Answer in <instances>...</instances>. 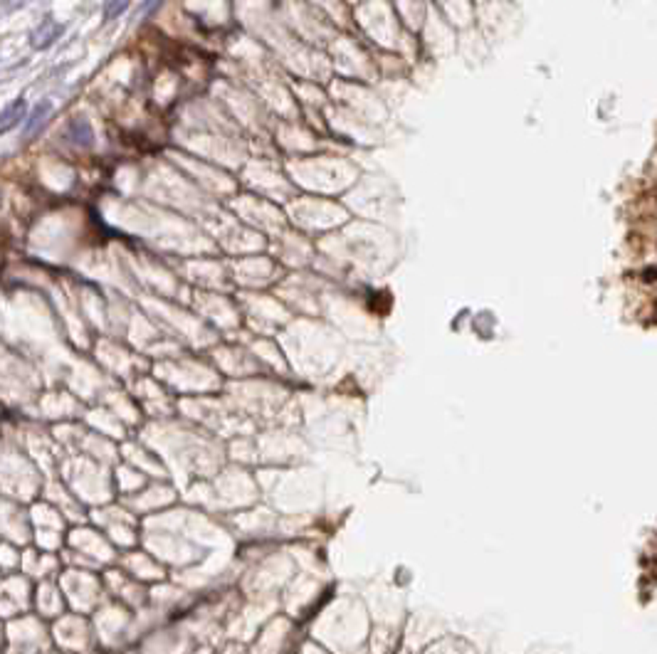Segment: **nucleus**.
I'll list each match as a JSON object with an SVG mask.
<instances>
[{
	"mask_svg": "<svg viewBox=\"0 0 657 654\" xmlns=\"http://www.w3.org/2000/svg\"><path fill=\"white\" fill-rule=\"evenodd\" d=\"M128 6H131V0H107V6H104V13H102L104 22H112V20H117V18H121Z\"/></svg>",
	"mask_w": 657,
	"mask_h": 654,
	"instance_id": "5",
	"label": "nucleus"
},
{
	"mask_svg": "<svg viewBox=\"0 0 657 654\" xmlns=\"http://www.w3.org/2000/svg\"><path fill=\"white\" fill-rule=\"evenodd\" d=\"M67 138L79 146V149H89L94 143V128L92 124L87 121L84 116H74L72 121L67 124Z\"/></svg>",
	"mask_w": 657,
	"mask_h": 654,
	"instance_id": "2",
	"label": "nucleus"
},
{
	"mask_svg": "<svg viewBox=\"0 0 657 654\" xmlns=\"http://www.w3.org/2000/svg\"><path fill=\"white\" fill-rule=\"evenodd\" d=\"M161 3H164V0H146L144 6H141L139 15H141V18H149V15H151V11H156V8H159Z\"/></svg>",
	"mask_w": 657,
	"mask_h": 654,
	"instance_id": "6",
	"label": "nucleus"
},
{
	"mask_svg": "<svg viewBox=\"0 0 657 654\" xmlns=\"http://www.w3.org/2000/svg\"><path fill=\"white\" fill-rule=\"evenodd\" d=\"M52 112V102L50 99H40V102L35 104V109H32V114L27 116V126H25V138L35 136V131L42 126V121H45L47 116H50Z\"/></svg>",
	"mask_w": 657,
	"mask_h": 654,
	"instance_id": "4",
	"label": "nucleus"
},
{
	"mask_svg": "<svg viewBox=\"0 0 657 654\" xmlns=\"http://www.w3.org/2000/svg\"><path fill=\"white\" fill-rule=\"evenodd\" d=\"M62 32H65V25H60V22H55L50 15H47L45 20H42L40 25L30 32V45L35 47V50H47V47L55 45L57 37H60Z\"/></svg>",
	"mask_w": 657,
	"mask_h": 654,
	"instance_id": "1",
	"label": "nucleus"
},
{
	"mask_svg": "<svg viewBox=\"0 0 657 654\" xmlns=\"http://www.w3.org/2000/svg\"><path fill=\"white\" fill-rule=\"evenodd\" d=\"M25 116H27V102H25V99H15L13 104H8L6 112H3V121H0V128H3V133H8L13 126H18V124H20Z\"/></svg>",
	"mask_w": 657,
	"mask_h": 654,
	"instance_id": "3",
	"label": "nucleus"
}]
</instances>
